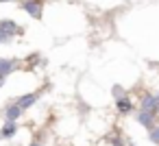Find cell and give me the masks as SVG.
<instances>
[{"instance_id": "7a4b0ae2", "label": "cell", "mask_w": 159, "mask_h": 146, "mask_svg": "<svg viewBox=\"0 0 159 146\" xmlns=\"http://www.w3.org/2000/svg\"><path fill=\"white\" fill-rule=\"evenodd\" d=\"M7 116H9V120H16V118L20 116V107H11V109L7 111Z\"/></svg>"}, {"instance_id": "277c9868", "label": "cell", "mask_w": 159, "mask_h": 146, "mask_svg": "<svg viewBox=\"0 0 159 146\" xmlns=\"http://www.w3.org/2000/svg\"><path fill=\"white\" fill-rule=\"evenodd\" d=\"M13 131H16V126H13V124H9V126H7V129H5L2 133H5V135L9 137V135H13Z\"/></svg>"}, {"instance_id": "6da1fadb", "label": "cell", "mask_w": 159, "mask_h": 146, "mask_svg": "<svg viewBox=\"0 0 159 146\" xmlns=\"http://www.w3.org/2000/svg\"><path fill=\"white\" fill-rule=\"evenodd\" d=\"M26 9H29V13H31V16H39V7H37V2H29V5H26Z\"/></svg>"}, {"instance_id": "3957f363", "label": "cell", "mask_w": 159, "mask_h": 146, "mask_svg": "<svg viewBox=\"0 0 159 146\" xmlns=\"http://www.w3.org/2000/svg\"><path fill=\"white\" fill-rule=\"evenodd\" d=\"M33 100H35V98H33V96H29V98H24V100L20 103V107H29V105H33Z\"/></svg>"}, {"instance_id": "52a82bcc", "label": "cell", "mask_w": 159, "mask_h": 146, "mask_svg": "<svg viewBox=\"0 0 159 146\" xmlns=\"http://www.w3.org/2000/svg\"><path fill=\"white\" fill-rule=\"evenodd\" d=\"M152 139H155V142H159V129H155V133H152Z\"/></svg>"}, {"instance_id": "8992f818", "label": "cell", "mask_w": 159, "mask_h": 146, "mask_svg": "<svg viewBox=\"0 0 159 146\" xmlns=\"http://www.w3.org/2000/svg\"><path fill=\"white\" fill-rule=\"evenodd\" d=\"M11 70V63H0V72H9Z\"/></svg>"}, {"instance_id": "5b68a950", "label": "cell", "mask_w": 159, "mask_h": 146, "mask_svg": "<svg viewBox=\"0 0 159 146\" xmlns=\"http://www.w3.org/2000/svg\"><path fill=\"white\" fill-rule=\"evenodd\" d=\"M120 109H122V111H129V109H131L129 100H126V103H124V100H120Z\"/></svg>"}]
</instances>
